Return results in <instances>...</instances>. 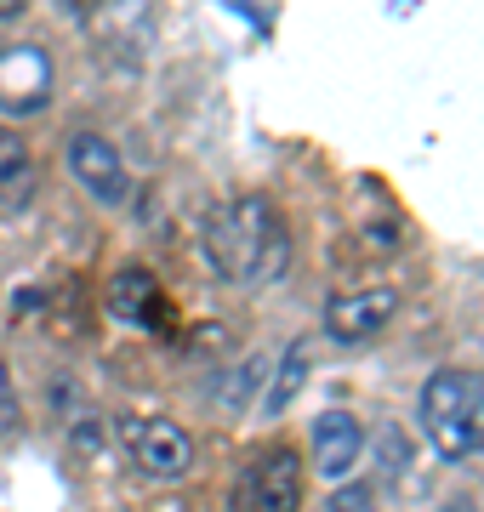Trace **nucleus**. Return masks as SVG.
Returning <instances> with one entry per match:
<instances>
[{
    "mask_svg": "<svg viewBox=\"0 0 484 512\" xmlns=\"http://www.w3.org/2000/svg\"><path fill=\"white\" fill-rule=\"evenodd\" d=\"M35 188H40V165L29 154V143H23L18 131H0V205L23 211V205L35 200Z\"/></svg>",
    "mask_w": 484,
    "mask_h": 512,
    "instance_id": "9",
    "label": "nucleus"
},
{
    "mask_svg": "<svg viewBox=\"0 0 484 512\" xmlns=\"http://www.w3.org/2000/svg\"><path fill=\"white\" fill-rule=\"evenodd\" d=\"M52 97V52L40 46H6L0 52V109L35 114Z\"/></svg>",
    "mask_w": 484,
    "mask_h": 512,
    "instance_id": "7",
    "label": "nucleus"
},
{
    "mask_svg": "<svg viewBox=\"0 0 484 512\" xmlns=\"http://www.w3.org/2000/svg\"><path fill=\"white\" fill-rule=\"evenodd\" d=\"M126 439H131V461L149 478H160V484H166V478H183L188 467H194V439H188L171 416L137 421V427H126Z\"/></svg>",
    "mask_w": 484,
    "mask_h": 512,
    "instance_id": "5",
    "label": "nucleus"
},
{
    "mask_svg": "<svg viewBox=\"0 0 484 512\" xmlns=\"http://www.w3.org/2000/svg\"><path fill=\"white\" fill-rule=\"evenodd\" d=\"M325 512H376L371 484H342V490L331 495V507H325Z\"/></svg>",
    "mask_w": 484,
    "mask_h": 512,
    "instance_id": "12",
    "label": "nucleus"
},
{
    "mask_svg": "<svg viewBox=\"0 0 484 512\" xmlns=\"http://www.w3.org/2000/svg\"><path fill=\"white\" fill-rule=\"evenodd\" d=\"M63 165H69V177H75L92 200H103V205H120L131 194L120 148H114L109 137H97V131H75L69 148H63Z\"/></svg>",
    "mask_w": 484,
    "mask_h": 512,
    "instance_id": "4",
    "label": "nucleus"
},
{
    "mask_svg": "<svg viewBox=\"0 0 484 512\" xmlns=\"http://www.w3.org/2000/svg\"><path fill=\"white\" fill-rule=\"evenodd\" d=\"M393 313H399V291L393 285H371V291L336 296L331 308H325V330H331L336 342L359 348V342H371V336H382L393 325Z\"/></svg>",
    "mask_w": 484,
    "mask_h": 512,
    "instance_id": "6",
    "label": "nucleus"
},
{
    "mask_svg": "<svg viewBox=\"0 0 484 512\" xmlns=\"http://www.w3.org/2000/svg\"><path fill=\"white\" fill-rule=\"evenodd\" d=\"M29 12V0H0V23H12V18H23Z\"/></svg>",
    "mask_w": 484,
    "mask_h": 512,
    "instance_id": "14",
    "label": "nucleus"
},
{
    "mask_svg": "<svg viewBox=\"0 0 484 512\" xmlns=\"http://www.w3.org/2000/svg\"><path fill=\"white\" fill-rule=\"evenodd\" d=\"M160 285H154L143 268H126V274H114V308L126 313V319H137V325H160Z\"/></svg>",
    "mask_w": 484,
    "mask_h": 512,
    "instance_id": "10",
    "label": "nucleus"
},
{
    "mask_svg": "<svg viewBox=\"0 0 484 512\" xmlns=\"http://www.w3.org/2000/svg\"><path fill=\"white\" fill-rule=\"evenodd\" d=\"M205 256L234 285H268V279H280L291 268L285 217L262 194H245V200L223 205L217 217L205 222Z\"/></svg>",
    "mask_w": 484,
    "mask_h": 512,
    "instance_id": "1",
    "label": "nucleus"
},
{
    "mask_svg": "<svg viewBox=\"0 0 484 512\" xmlns=\"http://www.w3.org/2000/svg\"><path fill=\"white\" fill-rule=\"evenodd\" d=\"M445 512H473V507H467V501H456V507H445Z\"/></svg>",
    "mask_w": 484,
    "mask_h": 512,
    "instance_id": "16",
    "label": "nucleus"
},
{
    "mask_svg": "<svg viewBox=\"0 0 484 512\" xmlns=\"http://www.w3.org/2000/svg\"><path fill=\"white\" fill-rule=\"evenodd\" d=\"M63 6H69V18H86V12H92L97 0H63Z\"/></svg>",
    "mask_w": 484,
    "mask_h": 512,
    "instance_id": "15",
    "label": "nucleus"
},
{
    "mask_svg": "<svg viewBox=\"0 0 484 512\" xmlns=\"http://www.w3.org/2000/svg\"><path fill=\"white\" fill-rule=\"evenodd\" d=\"M302 507V456L297 450H268L240 473L234 512H297Z\"/></svg>",
    "mask_w": 484,
    "mask_h": 512,
    "instance_id": "3",
    "label": "nucleus"
},
{
    "mask_svg": "<svg viewBox=\"0 0 484 512\" xmlns=\"http://www.w3.org/2000/svg\"><path fill=\"white\" fill-rule=\"evenodd\" d=\"M18 427V393H12V370L0 365V439Z\"/></svg>",
    "mask_w": 484,
    "mask_h": 512,
    "instance_id": "13",
    "label": "nucleus"
},
{
    "mask_svg": "<svg viewBox=\"0 0 484 512\" xmlns=\"http://www.w3.org/2000/svg\"><path fill=\"white\" fill-rule=\"evenodd\" d=\"M422 427L445 461H467L484 450V376L479 370H433L422 387Z\"/></svg>",
    "mask_w": 484,
    "mask_h": 512,
    "instance_id": "2",
    "label": "nucleus"
},
{
    "mask_svg": "<svg viewBox=\"0 0 484 512\" xmlns=\"http://www.w3.org/2000/svg\"><path fill=\"white\" fill-rule=\"evenodd\" d=\"M359 456H365V427H359V416L325 410V416L314 421V473L319 478H348L359 467Z\"/></svg>",
    "mask_w": 484,
    "mask_h": 512,
    "instance_id": "8",
    "label": "nucleus"
},
{
    "mask_svg": "<svg viewBox=\"0 0 484 512\" xmlns=\"http://www.w3.org/2000/svg\"><path fill=\"white\" fill-rule=\"evenodd\" d=\"M302 382H308V342H291L280 359V376H274V387H268V399H262V416H285L291 404H297Z\"/></svg>",
    "mask_w": 484,
    "mask_h": 512,
    "instance_id": "11",
    "label": "nucleus"
}]
</instances>
